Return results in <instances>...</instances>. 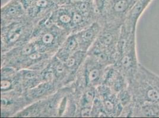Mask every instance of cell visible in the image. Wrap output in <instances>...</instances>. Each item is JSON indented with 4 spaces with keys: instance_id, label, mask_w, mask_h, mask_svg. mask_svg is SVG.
Wrapping results in <instances>:
<instances>
[{
    "instance_id": "19",
    "label": "cell",
    "mask_w": 159,
    "mask_h": 118,
    "mask_svg": "<svg viewBox=\"0 0 159 118\" xmlns=\"http://www.w3.org/2000/svg\"><path fill=\"white\" fill-rule=\"evenodd\" d=\"M93 93L92 92H87L85 96V99L87 102H90L93 99Z\"/></svg>"
},
{
    "instance_id": "5",
    "label": "cell",
    "mask_w": 159,
    "mask_h": 118,
    "mask_svg": "<svg viewBox=\"0 0 159 118\" xmlns=\"http://www.w3.org/2000/svg\"><path fill=\"white\" fill-rule=\"evenodd\" d=\"M21 30L20 29L19 30H16V32H13L9 33L8 34V39L10 42H14L17 40L19 39L20 36V33Z\"/></svg>"
},
{
    "instance_id": "6",
    "label": "cell",
    "mask_w": 159,
    "mask_h": 118,
    "mask_svg": "<svg viewBox=\"0 0 159 118\" xmlns=\"http://www.w3.org/2000/svg\"><path fill=\"white\" fill-rule=\"evenodd\" d=\"M54 39L53 36L51 33H47L42 37V41L46 44H50L52 43Z\"/></svg>"
},
{
    "instance_id": "13",
    "label": "cell",
    "mask_w": 159,
    "mask_h": 118,
    "mask_svg": "<svg viewBox=\"0 0 159 118\" xmlns=\"http://www.w3.org/2000/svg\"><path fill=\"white\" fill-rule=\"evenodd\" d=\"M17 7H15V6H12V7H10L8 9L7 13L10 15H13L14 14L17 13Z\"/></svg>"
},
{
    "instance_id": "8",
    "label": "cell",
    "mask_w": 159,
    "mask_h": 118,
    "mask_svg": "<svg viewBox=\"0 0 159 118\" xmlns=\"http://www.w3.org/2000/svg\"><path fill=\"white\" fill-rule=\"evenodd\" d=\"M112 36L109 33H107L106 34H105L104 36L103 37L102 41L105 44L109 45L111 43V42L112 41Z\"/></svg>"
},
{
    "instance_id": "1",
    "label": "cell",
    "mask_w": 159,
    "mask_h": 118,
    "mask_svg": "<svg viewBox=\"0 0 159 118\" xmlns=\"http://www.w3.org/2000/svg\"><path fill=\"white\" fill-rule=\"evenodd\" d=\"M145 66L139 64L138 70L132 80L133 104L142 105L146 103H159V91L148 78Z\"/></svg>"
},
{
    "instance_id": "16",
    "label": "cell",
    "mask_w": 159,
    "mask_h": 118,
    "mask_svg": "<svg viewBox=\"0 0 159 118\" xmlns=\"http://www.w3.org/2000/svg\"><path fill=\"white\" fill-rule=\"evenodd\" d=\"M87 8H88V4L87 3L84 2H82L81 3H80L79 9L81 11L85 12V11H86Z\"/></svg>"
},
{
    "instance_id": "23",
    "label": "cell",
    "mask_w": 159,
    "mask_h": 118,
    "mask_svg": "<svg viewBox=\"0 0 159 118\" xmlns=\"http://www.w3.org/2000/svg\"><path fill=\"white\" fill-rule=\"evenodd\" d=\"M57 72L58 73H62L64 71V66H62V65H59L57 66Z\"/></svg>"
},
{
    "instance_id": "12",
    "label": "cell",
    "mask_w": 159,
    "mask_h": 118,
    "mask_svg": "<svg viewBox=\"0 0 159 118\" xmlns=\"http://www.w3.org/2000/svg\"><path fill=\"white\" fill-rule=\"evenodd\" d=\"M47 4H48V1L47 0H38L36 3V6L40 8L46 7Z\"/></svg>"
},
{
    "instance_id": "15",
    "label": "cell",
    "mask_w": 159,
    "mask_h": 118,
    "mask_svg": "<svg viewBox=\"0 0 159 118\" xmlns=\"http://www.w3.org/2000/svg\"><path fill=\"white\" fill-rule=\"evenodd\" d=\"M73 21L75 23H79L82 20V17H81V15H80L79 14H75L73 15Z\"/></svg>"
},
{
    "instance_id": "24",
    "label": "cell",
    "mask_w": 159,
    "mask_h": 118,
    "mask_svg": "<svg viewBox=\"0 0 159 118\" xmlns=\"http://www.w3.org/2000/svg\"><path fill=\"white\" fill-rule=\"evenodd\" d=\"M7 100L6 99L2 98L1 99V105L2 106L7 105Z\"/></svg>"
},
{
    "instance_id": "2",
    "label": "cell",
    "mask_w": 159,
    "mask_h": 118,
    "mask_svg": "<svg viewBox=\"0 0 159 118\" xmlns=\"http://www.w3.org/2000/svg\"><path fill=\"white\" fill-rule=\"evenodd\" d=\"M128 116L159 118V103H146L139 105L132 103Z\"/></svg>"
},
{
    "instance_id": "17",
    "label": "cell",
    "mask_w": 159,
    "mask_h": 118,
    "mask_svg": "<svg viewBox=\"0 0 159 118\" xmlns=\"http://www.w3.org/2000/svg\"><path fill=\"white\" fill-rule=\"evenodd\" d=\"M75 63V60L74 58H70L68 59L66 61V65L68 67H73Z\"/></svg>"
},
{
    "instance_id": "3",
    "label": "cell",
    "mask_w": 159,
    "mask_h": 118,
    "mask_svg": "<svg viewBox=\"0 0 159 118\" xmlns=\"http://www.w3.org/2000/svg\"><path fill=\"white\" fill-rule=\"evenodd\" d=\"M153 0H137L128 15V25L136 27L140 17Z\"/></svg>"
},
{
    "instance_id": "18",
    "label": "cell",
    "mask_w": 159,
    "mask_h": 118,
    "mask_svg": "<svg viewBox=\"0 0 159 118\" xmlns=\"http://www.w3.org/2000/svg\"><path fill=\"white\" fill-rule=\"evenodd\" d=\"M90 115V110L88 108H85L81 111V116L83 117H89Z\"/></svg>"
},
{
    "instance_id": "9",
    "label": "cell",
    "mask_w": 159,
    "mask_h": 118,
    "mask_svg": "<svg viewBox=\"0 0 159 118\" xmlns=\"http://www.w3.org/2000/svg\"><path fill=\"white\" fill-rule=\"evenodd\" d=\"M11 86V82L7 80H2L1 82V89L2 91L7 90Z\"/></svg>"
},
{
    "instance_id": "4",
    "label": "cell",
    "mask_w": 159,
    "mask_h": 118,
    "mask_svg": "<svg viewBox=\"0 0 159 118\" xmlns=\"http://www.w3.org/2000/svg\"><path fill=\"white\" fill-rule=\"evenodd\" d=\"M145 72L148 78L150 80V81L153 83V85L156 87L159 91V76L156 73L152 72L148 69L145 67Z\"/></svg>"
},
{
    "instance_id": "11",
    "label": "cell",
    "mask_w": 159,
    "mask_h": 118,
    "mask_svg": "<svg viewBox=\"0 0 159 118\" xmlns=\"http://www.w3.org/2000/svg\"><path fill=\"white\" fill-rule=\"evenodd\" d=\"M32 51H33L32 47L30 46H26V47H25L22 49L21 53L23 55H29V54H30L32 53Z\"/></svg>"
},
{
    "instance_id": "20",
    "label": "cell",
    "mask_w": 159,
    "mask_h": 118,
    "mask_svg": "<svg viewBox=\"0 0 159 118\" xmlns=\"http://www.w3.org/2000/svg\"><path fill=\"white\" fill-rule=\"evenodd\" d=\"M76 44H77V42L75 40L72 39L71 40H70L68 43V48L70 50H73L76 46Z\"/></svg>"
},
{
    "instance_id": "22",
    "label": "cell",
    "mask_w": 159,
    "mask_h": 118,
    "mask_svg": "<svg viewBox=\"0 0 159 118\" xmlns=\"http://www.w3.org/2000/svg\"><path fill=\"white\" fill-rule=\"evenodd\" d=\"M40 57V55L39 53H33V54H30V58L32 60H34V59H39Z\"/></svg>"
},
{
    "instance_id": "25",
    "label": "cell",
    "mask_w": 159,
    "mask_h": 118,
    "mask_svg": "<svg viewBox=\"0 0 159 118\" xmlns=\"http://www.w3.org/2000/svg\"><path fill=\"white\" fill-rule=\"evenodd\" d=\"M84 0H70V2L71 3H74V4H75V3H79L80 2L81 3L82 2H83Z\"/></svg>"
},
{
    "instance_id": "10",
    "label": "cell",
    "mask_w": 159,
    "mask_h": 118,
    "mask_svg": "<svg viewBox=\"0 0 159 118\" xmlns=\"http://www.w3.org/2000/svg\"><path fill=\"white\" fill-rule=\"evenodd\" d=\"M60 20L62 23H63L64 24H67V23H69L71 21V19L68 15L63 14V15L60 16Z\"/></svg>"
},
{
    "instance_id": "21",
    "label": "cell",
    "mask_w": 159,
    "mask_h": 118,
    "mask_svg": "<svg viewBox=\"0 0 159 118\" xmlns=\"http://www.w3.org/2000/svg\"><path fill=\"white\" fill-rule=\"evenodd\" d=\"M93 33L92 31H88L86 33L84 34V39L86 40H90L93 37Z\"/></svg>"
},
{
    "instance_id": "14",
    "label": "cell",
    "mask_w": 159,
    "mask_h": 118,
    "mask_svg": "<svg viewBox=\"0 0 159 118\" xmlns=\"http://www.w3.org/2000/svg\"><path fill=\"white\" fill-rule=\"evenodd\" d=\"M105 106H106V109L108 111H112L114 109V105L112 102L109 100H106L105 102Z\"/></svg>"
},
{
    "instance_id": "7",
    "label": "cell",
    "mask_w": 159,
    "mask_h": 118,
    "mask_svg": "<svg viewBox=\"0 0 159 118\" xmlns=\"http://www.w3.org/2000/svg\"><path fill=\"white\" fill-rule=\"evenodd\" d=\"M99 75V71L97 69H93L89 74V79L90 81H94L98 78Z\"/></svg>"
}]
</instances>
